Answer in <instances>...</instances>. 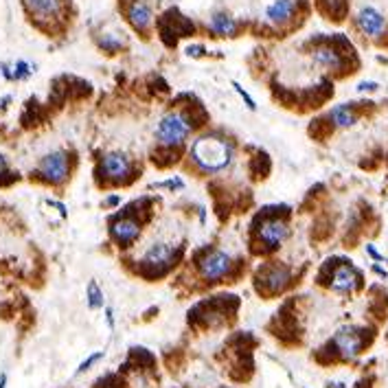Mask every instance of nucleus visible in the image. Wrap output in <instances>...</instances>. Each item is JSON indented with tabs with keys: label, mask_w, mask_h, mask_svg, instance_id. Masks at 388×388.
I'll list each match as a JSON object with an SVG mask.
<instances>
[{
	"label": "nucleus",
	"mask_w": 388,
	"mask_h": 388,
	"mask_svg": "<svg viewBox=\"0 0 388 388\" xmlns=\"http://www.w3.org/2000/svg\"><path fill=\"white\" fill-rule=\"evenodd\" d=\"M99 360H103V351H99V353H93V355H88L80 367H77V375H82V373H86L90 367H95Z\"/></svg>",
	"instance_id": "nucleus-22"
},
{
	"label": "nucleus",
	"mask_w": 388,
	"mask_h": 388,
	"mask_svg": "<svg viewBox=\"0 0 388 388\" xmlns=\"http://www.w3.org/2000/svg\"><path fill=\"white\" fill-rule=\"evenodd\" d=\"M355 22H358L360 31L369 37H380L386 31V18L382 11H378L375 7H362L358 11Z\"/></svg>",
	"instance_id": "nucleus-8"
},
{
	"label": "nucleus",
	"mask_w": 388,
	"mask_h": 388,
	"mask_svg": "<svg viewBox=\"0 0 388 388\" xmlns=\"http://www.w3.org/2000/svg\"><path fill=\"white\" fill-rule=\"evenodd\" d=\"M99 48H103L106 53H116V50L125 48V40L119 33H103L99 40H97Z\"/></svg>",
	"instance_id": "nucleus-19"
},
{
	"label": "nucleus",
	"mask_w": 388,
	"mask_h": 388,
	"mask_svg": "<svg viewBox=\"0 0 388 388\" xmlns=\"http://www.w3.org/2000/svg\"><path fill=\"white\" fill-rule=\"evenodd\" d=\"M191 158L202 172L217 174V172H224L232 163V158H235V147H232V143L224 136L206 134L193 140Z\"/></svg>",
	"instance_id": "nucleus-1"
},
{
	"label": "nucleus",
	"mask_w": 388,
	"mask_h": 388,
	"mask_svg": "<svg viewBox=\"0 0 388 388\" xmlns=\"http://www.w3.org/2000/svg\"><path fill=\"white\" fill-rule=\"evenodd\" d=\"M127 20L134 24L138 31H147L151 24H154V14H151V7L140 3V0H134V3L127 5Z\"/></svg>",
	"instance_id": "nucleus-14"
},
{
	"label": "nucleus",
	"mask_w": 388,
	"mask_h": 388,
	"mask_svg": "<svg viewBox=\"0 0 388 388\" xmlns=\"http://www.w3.org/2000/svg\"><path fill=\"white\" fill-rule=\"evenodd\" d=\"M296 14V3L294 0H275L272 5L266 7V20L270 24H286Z\"/></svg>",
	"instance_id": "nucleus-15"
},
{
	"label": "nucleus",
	"mask_w": 388,
	"mask_h": 388,
	"mask_svg": "<svg viewBox=\"0 0 388 388\" xmlns=\"http://www.w3.org/2000/svg\"><path fill=\"white\" fill-rule=\"evenodd\" d=\"M329 121L335 127H353L358 123V114L351 110V106L347 103H340V106H333L329 112Z\"/></svg>",
	"instance_id": "nucleus-18"
},
{
	"label": "nucleus",
	"mask_w": 388,
	"mask_h": 388,
	"mask_svg": "<svg viewBox=\"0 0 388 388\" xmlns=\"http://www.w3.org/2000/svg\"><path fill=\"white\" fill-rule=\"evenodd\" d=\"M129 169H132V160H129L127 154L123 151H110L101 158L99 165V176L108 180H123Z\"/></svg>",
	"instance_id": "nucleus-6"
},
{
	"label": "nucleus",
	"mask_w": 388,
	"mask_h": 388,
	"mask_svg": "<svg viewBox=\"0 0 388 388\" xmlns=\"http://www.w3.org/2000/svg\"><path fill=\"white\" fill-rule=\"evenodd\" d=\"M37 174L50 185H59L71 174V160L66 151H50L37 163Z\"/></svg>",
	"instance_id": "nucleus-3"
},
{
	"label": "nucleus",
	"mask_w": 388,
	"mask_h": 388,
	"mask_svg": "<svg viewBox=\"0 0 388 388\" xmlns=\"http://www.w3.org/2000/svg\"><path fill=\"white\" fill-rule=\"evenodd\" d=\"M11 71H14V82H24L35 73V66L24 59H18L16 64H11Z\"/></svg>",
	"instance_id": "nucleus-21"
},
{
	"label": "nucleus",
	"mask_w": 388,
	"mask_h": 388,
	"mask_svg": "<svg viewBox=\"0 0 388 388\" xmlns=\"http://www.w3.org/2000/svg\"><path fill=\"white\" fill-rule=\"evenodd\" d=\"M106 320H108V327L114 329V312H112V307H106Z\"/></svg>",
	"instance_id": "nucleus-27"
},
{
	"label": "nucleus",
	"mask_w": 388,
	"mask_h": 388,
	"mask_svg": "<svg viewBox=\"0 0 388 388\" xmlns=\"http://www.w3.org/2000/svg\"><path fill=\"white\" fill-rule=\"evenodd\" d=\"M110 232H112L114 241H119L121 246H129L132 241L138 239L140 224L136 222L134 217H119V219H114V222L110 224Z\"/></svg>",
	"instance_id": "nucleus-10"
},
{
	"label": "nucleus",
	"mask_w": 388,
	"mask_h": 388,
	"mask_svg": "<svg viewBox=\"0 0 388 388\" xmlns=\"http://www.w3.org/2000/svg\"><path fill=\"white\" fill-rule=\"evenodd\" d=\"M232 88H235L237 90V95L246 101V106H248L250 110H257V103H255V99L248 95V93H246V90H243V86L239 84V82H232Z\"/></svg>",
	"instance_id": "nucleus-23"
},
{
	"label": "nucleus",
	"mask_w": 388,
	"mask_h": 388,
	"mask_svg": "<svg viewBox=\"0 0 388 388\" xmlns=\"http://www.w3.org/2000/svg\"><path fill=\"white\" fill-rule=\"evenodd\" d=\"M270 292H279L290 283V270L286 266H272L264 277Z\"/></svg>",
	"instance_id": "nucleus-17"
},
{
	"label": "nucleus",
	"mask_w": 388,
	"mask_h": 388,
	"mask_svg": "<svg viewBox=\"0 0 388 388\" xmlns=\"http://www.w3.org/2000/svg\"><path fill=\"white\" fill-rule=\"evenodd\" d=\"M7 169H9V163H7V158L3 156V154H0V176H5Z\"/></svg>",
	"instance_id": "nucleus-28"
},
{
	"label": "nucleus",
	"mask_w": 388,
	"mask_h": 388,
	"mask_svg": "<svg viewBox=\"0 0 388 388\" xmlns=\"http://www.w3.org/2000/svg\"><path fill=\"white\" fill-rule=\"evenodd\" d=\"M0 388H7V373H0Z\"/></svg>",
	"instance_id": "nucleus-29"
},
{
	"label": "nucleus",
	"mask_w": 388,
	"mask_h": 388,
	"mask_svg": "<svg viewBox=\"0 0 388 388\" xmlns=\"http://www.w3.org/2000/svg\"><path fill=\"white\" fill-rule=\"evenodd\" d=\"M178 255V248L174 243H167V241H156L151 243L149 248L143 255V264L147 266H167L172 264Z\"/></svg>",
	"instance_id": "nucleus-11"
},
{
	"label": "nucleus",
	"mask_w": 388,
	"mask_h": 388,
	"mask_svg": "<svg viewBox=\"0 0 388 388\" xmlns=\"http://www.w3.org/2000/svg\"><path fill=\"white\" fill-rule=\"evenodd\" d=\"M333 344H335L338 353L344 360H353L360 353V349H362V344H364V340H362V335H360L358 329L344 327V329H340L338 333L333 335Z\"/></svg>",
	"instance_id": "nucleus-9"
},
{
	"label": "nucleus",
	"mask_w": 388,
	"mask_h": 388,
	"mask_svg": "<svg viewBox=\"0 0 388 388\" xmlns=\"http://www.w3.org/2000/svg\"><path fill=\"white\" fill-rule=\"evenodd\" d=\"M375 88H378V84H373V82H362V84L358 86L360 93H364V90H375Z\"/></svg>",
	"instance_id": "nucleus-26"
},
{
	"label": "nucleus",
	"mask_w": 388,
	"mask_h": 388,
	"mask_svg": "<svg viewBox=\"0 0 388 388\" xmlns=\"http://www.w3.org/2000/svg\"><path fill=\"white\" fill-rule=\"evenodd\" d=\"M106 204H119V198L112 196V198H108V200H106Z\"/></svg>",
	"instance_id": "nucleus-31"
},
{
	"label": "nucleus",
	"mask_w": 388,
	"mask_h": 388,
	"mask_svg": "<svg viewBox=\"0 0 388 388\" xmlns=\"http://www.w3.org/2000/svg\"><path fill=\"white\" fill-rule=\"evenodd\" d=\"M198 268H200V275L209 281V283H215L219 279H224L226 275H230L232 270V257L224 250H209L206 255L200 257L198 261Z\"/></svg>",
	"instance_id": "nucleus-4"
},
{
	"label": "nucleus",
	"mask_w": 388,
	"mask_h": 388,
	"mask_svg": "<svg viewBox=\"0 0 388 388\" xmlns=\"http://www.w3.org/2000/svg\"><path fill=\"white\" fill-rule=\"evenodd\" d=\"M86 296H88V307L90 309H99L103 307V292H101V286L93 279L88 283V288H86Z\"/></svg>",
	"instance_id": "nucleus-20"
},
{
	"label": "nucleus",
	"mask_w": 388,
	"mask_h": 388,
	"mask_svg": "<svg viewBox=\"0 0 388 388\" xmlns=\"http://www.w3.org/2000/svg\"><path fill=\"white\" fill-rule=\"evenodd\" d=\"M206 29L215 37H232L237 33V20L226 11H215V14L206 20Z\"/></svg>",
	"instance_id": "nucleus-12"
},
{
	"label": "nucleus",
	"mask_w": 388,
	"mask_h": 388,
	"mask_svg": "<svg viewBox=\"0 0 388 388\" xmlns=\"http://www.w3.org/2000/svg\"><path fill=\"white\" fill-rule=\"evenodd\" d=\"M288 235H290L288 222L286 219H279V217H270L257 228V237L266 248H279V246L288 239Z\"/></svg>",
	"instance_id": "nucleus-5"
},
{
	"label": "nucleus",
	"mask_w": 388,
	"mask_h": 388,
	"mask_svg": "<svg viewBox=\"0 0 388 388\" xmlns=\"http://www.w3.org/2000/svg\"><path fill=\"white\" fill-rule=\"evenodd\" d=\"M0 71H3V77L7 82H14V71H11V64H3Z\"/></svg>",
	"instance_id": "nucleus-25"
},
{
	"label": "nucleus",
	"mask_w": 388,
	"mask_h": 388,
	"mask_svg": "<svg viewBox=\"0 0 388 388\" xmlns=\"http://www.w3.org/2000/svg\"><path fill=\"white\" fill-rule=\"evenodd\" d=\"M191 132H193V121L189 119L187 112H169L158 121L154 136H156L160 145L174 147V145L185 143L191 136Z\"/></svg>",
	"instance_id": "nucleus-2"
},
{
	"label": "nucleus",
	"mask_w": 388,
	"mask_h": 388,
	"mask_svg": "<svg viewBox=\"0 0 388 388\" xmlns=\"http://www.w3.org/2000/svg\"><path fill=\"white\" fill-rule=\"evenodd\" d=\"M185 53H187L189 57H202V55L206 53V48H204L202 44H191V46L185 48Z\"/></svg>",
	"instance_id": "nucleus-24"
},
{
	"label": "nucleus",
	"mask_w": 388,
	"mask_h": 388,
	"mask_svg": "<svg viewBox=\"0 0 388 388\" xmlns=\"http://www.w3.org/2000/svg\"><path fill=\"white\" fill-rule=\"evenodd\" d=\"M369 255H371V257H375V259H382V255H380L378 250H375L373 246H369Z\"/></svg>",
	"instance_id": "nucleus-30"
},
{
	"label": "nucleus",
	"mask_w": 388,
	"mask_h": 388,
	"mask_svg": "<svg viewBox=\"0 0 388 388\" xmlns=\"http://www.w3.org/2000/svg\"><path fill=\"white\" fill-rule=\"evenodd\" d=\"M22 5L37 22H53L62 16V0H22Z\"/></svg>",
	"instance_id": "nucleus-7"
},
{
	"label": "nucleus",
	"mask_w": 388,
	"mask_h": 388,
	"mask_svg": "<svg viewBox=\"0 0 388 388\" xmlns=\"http://www.w3.org/2000/svg\"><path fill=\"white\" fill-rule=\"evenodd\" d=\"M312 59L318 64L320 68L327 71H340L342 68V55L331 46H318L312 50Z\"/></svg>",
	"instance_id": "nucleus-16"
},
{
	"label": "nucleus",
	"mask_w": 388,
	"mask_h": 388,
	"mask_svg": "<svg viewBox=\"0 0 388 388\" xmlns=\"http://www.w3.org/2000/svg\"><path fill=\"white\" fill-rule=\"evenodd\" d=\"M360 286V275L351 266H340L331 277V290L340 292V294H349L353 292Z\"/></svg>",
	"instance_id": "nucleus-13"
}]
</instances>
